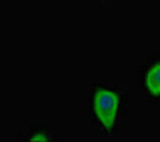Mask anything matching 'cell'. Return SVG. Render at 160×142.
<instances>
[{"instance_id":"6da1fadb","label":"cell","mask_w":160,"mask_h":142,"mask_svg":"<svg viewBox=\"0 0 160 142\" xmlns=\"http://www.w3.org/2000/svg\"><path fill=\"white\" fill-rule=\"evenodd\" d=\"M89 122L96 125L101 134L115 137L118 119L127 113V93L118 84L89 85Z\"/></svg>"},{"instance_id":"7a4b0ae2","label":"cell","mask_w":160,"mask_h":142,"mask_svg":"<svg viewBox=\"0 0 160 142\" xmlns=\"http://www.w3.org/2000/svg\"><path fill=\"white\" fill-rule=\"evenodd\" d=\"M138 92L149 103L160 104V55H150L138 67Z\"/></svg>"},{"instance_id":"3957f363","label":"cell","mask_w":160,"mask_h":142,"mask_svg":"<svg viewBox=\"0 0 160 142\" xmlns=\"http://www.w3.org/2000/svg\"><path fill=\"white\" fill-rule=\"evenodd\" d=\"M21 141L38 142V141H58L59 135L54 134L51 127L46 124H31L27 134L20 135Z\"/></svg>"}]
</instances>
